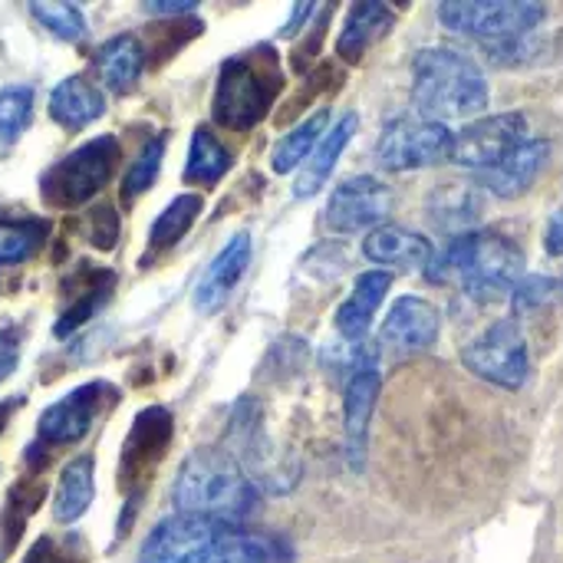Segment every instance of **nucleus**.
Masks as SVG:
<instances>
[{"label": "nucleus", "instance_id": "26", "mask_svg": "<svg viewBox=\"0 0 563 563\" xmlns=\"http://www.w3.org/2000/svg\"><path fill=\"white\" fill-rule=\"evenodd\" d=\"M49 221L36 214H0V267H16L43 251Z\"/></svg>", "mask_w": 563, "mask_h": 563}, {"label": "nucleus", "instance_id": "12", "mask_svg": "<svg viewBox=\"0 0 563 563\" xmlns=\"http://www.w3.org/2000/svg\"><path fill=\"white\" fill-rule=\"evenodd\" d=\"M389 211H393V188L373 175H356L333 188L327 205V224L330 231L353 234V231L379 228Z\"/></svg>", "mask_w": 563, "mask_h": 563}, {"label": "nucleus", "instance_id": "33", "mask_svg": "<svg viewBox=\"0 0 563 563\" xmlns=\"http://www.w3.org/2000/svg\"><path fill=\"white\" fill-rule=\"evenodd\" d=\"M198 563H271V548L261 538L228 531Z\"/></svg>", "mask_w": 563, "mask_h": 563}, {"label": "nucleus", "instance_id": "9", "mask_svg": "<svg viewBox=\"0 0 563 563\" xmlns=\"http://www.w3.org/2000/svg\"><path fill=\"white\" fill-rule=\"evenodd\" d=\"M452 152V132L442 122H409L396 119L383 129L376 142V165L383 172H412L445 162Z\"/></svg>", "mask_w": 563, "mask_h": 563}, {"label": "nucleus", "instance_id": "40", "mask_svg": "<svg viewBox=\"0 0 563 563\" xmlns=\"http://www.w3.org/2000/svg\"><path fill=\"white\" fill-rule=\"evenodd\" d=\"M313 10H317L313 3H297V7H294V16H290V23L280 30V36H294V33L307 23V16H310Z\"/></svg>", "mask_w": 563, "mask_h": 563}, {"label": "nucleus", "instance_id": "21", "mask_svg": "<svg viewBox=\"0 0 563 563\" xmlns=\"http://www.w3.org/2000/svg\"><path fill=\"white\" fill-rule=\"evenodd\" d=\"M142 69H145V46L132 33H119L106 40L96 53V73L106 82V89L115 96L132 92L142 79Z\"/></svg>", "mask_w": 563, "mask_h": 563}, {"label": "nucleus", "instance_id": "16", "mask_svg": "<svg viewBox=\"0 0 563 563\" xmlns=\"http://www.w3.org/2000/svg\"><path fill=\"white\" fill-rule=\"evenodd\" d=\"M383 343L399 353L426 350L439 340V310L422 297H399L383 320Z\"/></svg>", "mask_w": 563, "mask_h": 563}, {"label": "nucleus", "instance_id": "35", "mask_svg": "<svg viewBox=\"0 0 563 563\" xmlns=\"http://www.w3.org/2000/svg\"><path fill=\"white\" fill-rule=\"evenodd\" d=\"M20 353H23V327L3 323L0 327V383H7L16 373Z\"/></svg>", "mask_w": 563, "mask_h": 563}, {"label": "nucleus", "instance_id": "3", "mask_svg": "<svg viewBox=\"0 0 563 563\" xmlns=\"http://www.w3.org/2000/svg\"><path fill=\"white\" fill-rule=\"evenodd\" d=\"M488 79L465 53L432 46L412 59V99L426 122L468 119L488 106Z\"/></svg>", "mask_w": 563, "mask_h": 563}, {"label": "nucleus", "instance_id": "29", "mask_svg": "<svg viewBox=\"0 0 563 563\" xmlns=\"http://www.w3.org/2000/svg\"><path fill=\"white\" fill-rule=\"evenodd\" d=\"M33 119V89L16 82L0 89V148H10L20 142V135L30 129Z\"/></svg>", "mask_w": 563, "mask_h": 563}, {"label": "nucleus", "instance_id": "23", "mask_svg": "<svg viewBox=\"0 0 563 563\" xmlns=\"http://www.w3.org/2000/svg\"><path fill=\"white\" fill-rule=\"evenodd\" d=\"M96 498V462L92 455H76L63 465L53 488V521L73 525L79 521Z\"/></svg>", "mask_w": 563, "mask_h": 563}, {"label": "nucleus", "instance_id": "22", "mask_svg": "<svg viewBox=\"0 0 563 563\" xmlns=\"http://www.w3.org/2000/svg\"><path fill=\"white\" fill-rule=\"evenodd\" d=\"M548 148L551 145L544 139H525L501 165H495L492 172H485L488 191L498 195V198H521L534 185L538 172L544 168Z\"/></svg>", "mask_w": 563, "mask_h": 563}, {"label": "nucleus", "instance_id": "15", "mask_svg": "<svg viewBox=\"0 0 563 563\" xmlns=\"http://www.w3.org/2000/svg\"><path fill=\"white\" fill-rule=\"evenodd\" d=\"M379 373L373 366L356 369L346 383V396H343V432H346V459L353 468L363 465L366 459V439H369V422L376 412V399H379Z\"/></svg>", "mask_w": 563, "mask_h": 563}, {"label": "nucleus", "instance_id": "2", "mask_svg": "<svg viewBox=\"0 0 563 563\" xmlns=\"http://www.w3.org/2000/svg\"><path fill=\"white\" fill-rule=\"evenodd\" d=\"M280 56L271 43H257L244 53H234L218 69V82L211 92V119L224 129L247 132L271 112L274 99L280 96Z\"/></svg>", "mask_w": 563, "mask_h": 563}, {"label": "nucleus", "instance_id": "27", "mask_svg": "<svg viewBox=\"0 0 563 563\" xmlns=\"http://www.w3.org/2000/svg\"><path fill=\"white\" fill-rule=\"evenodd\" d=\"M234 165V155L211 135V129L198 125L188 142V158H185V181L191 185H218Z\"/></svg>", "mask_w": 563, "mask_h": 563}, {"label": "nucleus", "instance_id": "20", "mask_svg": "<svg viewBox=\"0 0 563 563\" xmlns=\"http://www.w3.org/2000/svg\"><path fill=\"white\" fill-rule=\"evenodd\" d=\"M102 112H106V96L86 76H66L49 92V119L69 132L86 129L89 122L102 119Z\"/></svg>", "mask_w": 563, "mask_h": 563}, {"label": "nucleus", "instance_id": "32", "mask_svg": "<svg viewBox=\"0 0 563 563\" xmlns=\"http://www.w3.org/2000/svg\"><path fill=\"white\" fill-rule=\"evenodd\" d=\"M162 162H165V139H152V142H145V148L132 158V165L125 168V178H122V201L129 205V201H135L139 195H145L152 185H155V178H158V172H162Z\"/></svg>", "mask_w": 563, "mask_h": 563}, {"label": "nucleus", "instance_id": "37", "mask_svg": "<svg viewBox=\"0 0 563 563\" xmlns=\"http://www.w3.org/2000/svg\"><path fill=\"white\" fill-rule=\"evenodd\" d=\"M142 7L152 16H185L198 10V0H145Z\"/></svg>", "mask_w": 563, "mask_h": 563}, {"label": "nucleus", "instance_id": "28", "mask_svg": "<svg viewBox=\"0 0 563 563\" xmlns=\"http://www.w3.org/2000/svg\"><path fill=\"white\" fill-rule=\"evenodd\" d=\"M327 122H330V109H317L313 115H307L300 125H294L271 152V168L277 175H290L297 165H303L310 158V152L317 148V142L327 135Z\"/></svg>", "mask_w": 563, "mask_h": 563}, {"label": "nucleus", "instance_id": "14", "mask_svg": "<svg viewBox=\"0 0 563 563\" xmlns=\"http://www.w3.org/2000/svg\"><path fill=\"white\" fill-rule=\"evenodd\" d=\"M247 264H251V234L238 231L214 254V261L205 267V274L195 287V310L198 313H218L228 303V297L234 294V287L241 284Z\"/></svg>", "mask_w": 563, "mask_h": 563}, {"label": "nucleus", "instance_id": "4", "mask_svg": "<svg viewBox=\"0 0 563 563\" xmlns=\"http://www.w3.org/2000/svg\"><path fill=\"white\" fill-rule=\"evenodd\" d=\"M521 267L525 254L511 238L498 231H468L439 261L432 257L429 277H455L475 300H498L511 284H518Z\"/></svg>", "mask_w": 563, "mask_h": 563}, {"label": "nucleus", "instance_id": "39", "mask_svg": "<svg viewBox=\"0 0 563 563\" xmlns=\"http://www.w3.org/2000/svg\"><path fill=\"white\" fill-rule=\"evenodd\" d=\"M23 563H69V561L59 554V548H56L49 538H43V541H36V544L30 548V554H26V561Z\"/></svg>", "mask_w": 563, "mask_h": 563}, {"label": "nucleus", "instance_id": "11", "mask_svg": "<svg viewBox=\"0 0 563 563\" xmlns=\"http://www.w3.org/2000/svg\"><path fill=\"white\" fill-rule=\"evenodd\" d=\"M231 525L198 515H172L158 521L139 548V563H198Z\"/></svg>", "mask_w": 563, "mask_h": 563}, {"label": "nucleus", "instance_id": "30", "mask_svg": "<svg viewBox=\"0 0 563 563\" xmlns=\"http://www.w3.org/2000/svg\"><path fill=\"white\" fill-rule=\"evenodd\" d=\"M112 284H115V274L99 271L96 280L89 284V290H86L82 297H76V300L63 310V317H59V323H56L53 333H56L59 340H66L73 330H79L82 323H89V320L106 307V300H109V294H112Z\"/></svg>", "mask_w": 563, "mask_h": 563}, {"label": "nucleus", "instance_id": "38", "mask_svg": "<svg viewBox=\"0 0 563 563\" xmlns=\"http://www.w3.org/2000/svg\"><path fill=\"white\" fill-rule=\"evenodd\" d=\"M544 247L551 257H563V208H558L548 221V231H544Z\"/></svg>", "mask_w": 563, "mask_h": 563}, {"label": "nucleus", "instance_id": "42", "mask_svg": "<svg viewBox=\"0 0 563 563\" xmlns=\"http://www.w3.org/2000/svg\"><path fill=\"white\" fill-rule=\"evenodd\" d=\"M0 558H3V551H0Z\"/></svg>", "mask_w": 563, "mask_h": 563}, {"label": "nucleus", "instance_id": "19", "mask_svg": "<svg viewBox=\"0 0 563 563\" xmlns=\"http://www.w3.org/2000/svg\"><path fill=\"white\" fill-rule=\"evenodd\" d=\"M356 125H360V115H356V112H346L336 125L327 129V135L317 142V148L310 152L307 165H303L300 175L294 178V198H300V201H303V198H313V195L327 185V178L333 175L340 155L346 152L350 139L356 135Z\"/></svg>", "mask_w": 563, "mask_h": 563}, {"label": "nucleus", "instance_id": "10", "mask_svg": "<svg viewBox=\"0 0 563 563\" xmlns=\"http://www.w3.org/2000/svg\"><path fill=\"white\" fill-rule=\"evenodd\" d=\"M525 139H528V119H525V112H498V115L478 119V122L465 125L462 132H455L452 135L449 162H455L462 168L492 172Z\"/></svg>", "mask_w": 563, "mask_h": 563}, {"label": "nucleus", "instance_id": "13", "mask_svg": "<svg viewBox=\"0 0 563 563\" xmlns=\"http://www.w3.org/2000/svg\"><path fill=\"white\" fill-rule=\"evenodd\" d=\"M172 442V416L162 406L142 409L125 435V449H122V482L132 478L142 482L168 452Z\"/></svg>", "mask_w": 563, "mask_h": 563}, {"label": "nucleus", "instance_id": "7", "mask_svg": "<svg viewBox=\"0 0 563 563\" xmlns=\"http://www.w3.org/2000/svg\"><path fill=\"white\" fill-rule=\"evenodd\" d=\"M119 402V389L106 379H92L82 386H73L66 396L49 402L36 419V442L43 445H76L82 442L92 426L112 412Z\"/></svg>", "mask_w": 563, "mask_h": 563}, {"label": "nucleus", "instance_id": "24", "mask_svg": "<svg viewBox=\"0 0 563 563\" xmlns=\"http://www.w3.org/2000/svg\"><path fill=\"white\" fill-rule=\"evenodd\" d=\"M393 10L386 3H353L350 13H346V23L340 30V40H336V53L346 59V63H360L363 53L393 26Z\"/></svg>", "mask_w": 563, "mask_h": 563}, {"label": "nucleus", "instance_id": "6", "mask_svg": "<svg viewBox=\"0 0 563 563\" xmlns=\"http://www.w3.org/2000/svg\"><path fill=\"white\" fill-rule=\"evenodd\" d=\"M548 7L528 0H449L439 3V20L452 33L475 40H521L541 26Z\"/></svg>", "mask_w": 563, "mask_h": 563}, {"label": "nucleus", "instance_id": "34", "mask_svg": "<svg viewBox=\"0 0 563 563\" xmlns=\"http://www.w3.org/2000/svg\"><path fill=\"white\" fill-rule=\"evenodd\" d=\"M86 221H89V241L99 247V251H112L115 247V238H119V218H115V211L109 208V205H96L89 214H86Z\"/></svg>", "mask_w": 563, "mask_h": 563}, {"label": "nucleus", "instance_id": "41", "mask_svg": "<svg viewBox=\"0 0 563 563\" xmlns=\"http://www.w3.org/2000/svg\"><path fill=\"white\" fill-rule=\"evenodd\" d=\"M16 406H20L16 399H10V402H0V435H3V429H7V422H10V412H13Z\"/></svg>", "mask_w": 563, "mask_h": 563}, {"label": "nucleus", "instance_id": "8", "mask_svg": "<svg viewBox=\"0 0 563 563\" xmlns=\"http://www.w3.org/2000/svg\"><path fill=\"white\" fill-rule=\"evenodd\" d=\"M462 363L478 379L501 386V389H521L531 369L528 360V340L521 333L518 320H498L482 336L462 346Z\"/></svg>", "mask_w": 563, "mask_h": 563}, {"label": "nucleus", "instance_id": "1", "mask_svg": "<svg viewBox=\"0 0 563 563\" xmlns=\"http://www.w3.org/2000/svg\"><path fill=\"white\" fill-rule=\"evenodd\" d=\"M172 505L178 515L214 518L234 528L254 508V485L231 452L198 449L175 475Z\"/></svg>", "mask_w": 563, "mask_h": 563}, {"label": "nucleus", "instance_id": "31", "mask_svg": "<svg viewBox=\"0 0 563 563\" xmlns=\"http://www.w3.org/2000/svg\"><path fill=\"white\" fill-rule=\"evenodd\" d=\"M30 13L56 40H66V43L86 40V16H82V10L76 3H66V0H33Z\"/></svg>", "mask_w": 563, "mask_h": 563}, {"label": "nucleus", "instance_id": "17", "mask_svg": "<svg viewBox=\"0 0 563 563\" xmlns=\"http://www.w3.org/2000/svg\"><path fill=\"white\" fill-rule=\"evenodd\" d=\"M363 254L373 261V264H383V267H402V271H419V267H429L435 251H432V241L416 234V231H402V228H373L366 238H363Z\"/></svg>", "mask_w": 563, "mask_h": 563}, {"label": "nucleus", "instance_id": "25", "mask_svg": "<svg viewBox=\"0 0 563 563\" xmlns=\"http://www.w3.org/2000/svg\"><path fill=\"white\" fill-rule=\"evenodd\" d=\"M201 208H205V198L201 195H178V198H172L165 208H162V214L152 221V228H148V244H145V254L148 257H155V254H165V251H172L175 244H181L185 241V234L195 228V221H198V214H201Z\"/></svg>", "mask_w": 563, "mask_h": 563}, {"label": "nucleus", "instance_id": "36", "mask_svg": "<svg viewBox=\"0 0 563 563\" xmlns=\"http://www.w3.org/2000/svg\"><path fill=\"white\" fill-rule=\"evenodd\" d=\"M554 280L551 277H528L515 284V307L521 310H538L541 303H548L554 297Z\"/></svg>", "mask_w": 563, "mask_h": 563}, {"label": "nucleus", "instance_id": "18", "mask_svg": "<svg viewBox=\"0 0 563 563\" xmlns=\"http://www.w3.org/2000/svg\"><path fill=\"white\" fill-rule=\"evenodd\" d=\"M389 287H393V274L389 271H366V274L356 277L353 294L336 310V330H340L343 340L360 343L366 336V330L373 327L376 310L386 300Z\"/></svg>", "mask_w": 563, "mask_h": 563}, {"label": "nucleus", "instance_id": "5", "mask_svg": "<svg viewBox=\"0 0 563 563\" xmlns=\"http://www.w3.org/2000/svg\"><path fill=\"white\" fill-rule=\"evenodd\" d=\"M119 152L122 148H119L115 135H96V139L82 142L79 148L66 152L40 178L43 201L49 208H63V211L89 205L112 178Z\"/></svg>", "mask_w": 563, "mask_h": 563}]
</instances>
